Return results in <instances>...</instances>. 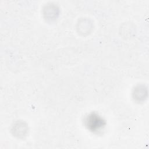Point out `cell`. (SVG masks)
<instances>
[{
    "mask_svg": "<svg viewBox=\"0 0 149 149\" xmlns=\"http://www.w3.org/2000/svg\"><path fill=\"white\" fill-rule=\"evenodd\" d=\"M87 126L92 130H99L104 126V121L101 118L95 114H91L88 116L86 120Z\"/></svg>",
    "mask_w": 149,
    "mask_h": 149,
    "instance_id": "1",
    "label": "cell"
}]
</instances>
